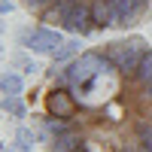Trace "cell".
<instances>
[{
  "label": "cell",
  "mask_w": 152,
  "mask_h": 152,
  "mask_svg": "<svg viewBox=\"0 0 152 152\" xmlns=\"http://www.w3.org/2000/svg\"><path fill=\"white\" fill-rule=\"evenodd\" d=\"M31 140H34V137H31L28 131H18V146H21V149H31Z\"/></svg>",
  "instance_id": "obj_6"
},
{
  "label": "cell",
  "mask_w": 152,
  "mask_h": 152,
  "mask_svg": "<svg viewBox=\"0 0 152 152\" xmlns=\"http://www.w3.org/2000/svg\"><path fill=\"white\" fill-rule=\"evenodd\" d=\"M0 107H3L9 116H15V119H21L24 113H28V107H24V100L18 94H3V97H0Z\"/></svg>",
  "instance_id": "obj_4"
},
{
  "label": "cell",
  "mask_w": 152,
  "mask_h": 152,
  "mask_svg": "<svg viewBox=\"0 0 152 152\" xmlns=\"http://www.w3.org/2000/svg\"><path fill=\"white\" fill-rule=\"evenodd\" d=\"M28 104L46 152H152V43L79 49L43 73Z\"/></svg>",
  "instance_id": "obj_1"
},
{
  "label": "cell",
  "mask_w": 152,
  "mask_h": 152,
  "mask_svg": "<svg viewBox=\"0 0 152 152\" xmlns=\"http://www.w3.org/2000/svg\"><path fill=\"white\" fill-rule=\"evenodd\" d=\"M21 88H24L21 76H15V73H0V91H3V94H21Z\"/></svg>",
  "instance_id": "obj_5"
},
{
  "label": "cell",
  "mask_w": 152,
  "mask_h": 152,
  "mask_svg": "<svg viewBox=\"0 0 152 152\" xmlns=\"http://www.w3.org/2000/svg\"><path fill=\"white\" fill-rule=\"evenodd\" d=\"M46 28L73 37L122 34L152 15V0H15Z\"/></svg>",
  "instance_id": "obj_2"
},
{
  "label": "cell",
  "mask_w": 152,
  "mask_h": 152,
  "mask_svg": "<svg viewBox=\"0 0 152 152\" xmlns=\"http://www.w3.org/2000/svg\"><path fill=\"white\" fill-rule=\"evenodd\" d=\"M28 40H31V49H34V52H55L58 46H64V37H61V31L46 28V24L34 28Z\"/></svg>",
  "instance_id": "obj_3"
}]
</instances>
